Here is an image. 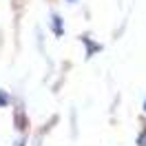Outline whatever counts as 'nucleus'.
I'll return each instance as SVG.
<instances>
[{"label": "nucleus", "mask_w": 146, "mask_h": 146, "mask_svg": "<svg viewBox=\"0 0 146 146\" xmlns=\"http://www.w3.org/2000/svg\"><path fill=\"white\" fill-rule=\"evenodd\" d=\"M80 40H82L84 49H86V58H93L95 53H100V51H102V44L93 42V40H91V36H82Z\"/></svg>", "instance_id": "obj_1"}, {"label": "nucleus", "mask_w": 146, "mask_h": 146, "mask_svg": "<svg viewBox=\"0 0 146 146\" xmlns=\"http://www.w3.org/2000/svg\"><path fill=\"white\" fill-rule=\"evenodd\" d=\"M51 31H53V36H58V38L64 33V31H62V18H60L58 13L51 16Z\"/></svg>", "instance_id": "obj_2"}, {"label": "nucleus", "mask_w": 146, "mask_h": 146, "mask_svg": "<svg viewBox=\"0 0 146 146\" xmlns=\"http://www.w3.org/2000/svg\"><path fill=\"white\" fill-rule=\"evenodd\" d=\"M13 122H16V126H18L20 131H25V128H27V117H25V113H22L20 109L13 113Z\"/></svg>", "instance_id": "obj_3"}, {"label": "nucleus", "mask_w": 146, "mask_h": 146, "mask_svg": "<svg viewBox=\"0 0 146 146\" xmlns=\"http://www.w3.org/2000/svg\"><path fill=\"white\" fill-rule=\"evenodd\" d=\"M135 144L137 146H146V124L139 128V133H137V137H135Z\"/></svg>", "instance_id": "obj_4"}, {"label": "nucleus", "mask_w": 146, "mask_h": 146, "mask_svg": "<svg viewBox=\"0 0 146 146\" xmlns=\"http://www.w3.org/2000/svg\"><path fill=\"white\" fill-rule=\"evenodd\" d=\"M9 102H11V98L7 95V91H2V89H0V109H5Z\"/></svg>", "instance_id": "obj_5"}, {"label": "nucleus", "mask_w": 146, "mask_h": 146, "mask_svg": "<svg viewBox=\"0 0 146 146\" xmlns=\"http://www.w3.org/2000/svg\"><path fill=\"white\" fill-rule=\"evenodd\" d=\"M16 146H27V137H20L18 142H16Z\"/></svg>", "instance_id": "obj_6"}, {"label": "nucleus", "mask_w": 146, "mask_h": 146, "mask_svg": "<svg viewBox=\"0 0 146 146\" xmlns=\"http://www.w3.org/2000/svg\"><path fill=\"white\" fill-rule=\"evenodd\" d=\"M144 113H146V100H144Z\"/></svg>", "instance_id": "obj_7"}, {"label": "nucleus", "mask_w": 146, "mask_h": 146, "mask_svg": "<svg viewBox=\"0 0 146 146\" xmlns=\"http://www.w3.org/2000/svg\"><path fill=\"white\" fill-rule=\"evenodd\" d=\"M69 2H75V0H69Z\"/></svg>", "instance_id": "obj_8"}]
</instances>
